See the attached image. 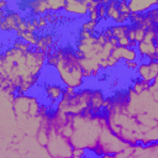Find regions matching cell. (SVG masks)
<instances>
[{
	"instance_id": "6da1fadb",
	"label": "cell",
	"mask_w": 158,
	"mask_h": 158,
	"mask_svg": "<svg viewBox=\"0 0 158 158\" xmlns=\"http://www.w3.org/2000/svg\"><path fill=\"white\" fill-rule=\"evenodd\" d=\"M107 123L106 115L94 116L90 109L79 115H70L72 136L69 138L73 148L94 152L98 147L99 138L104 125Z\"/></svg>"
},
{
	"instance_id": "7a4b0ae2",
	"label": "cell",
	"mask_w": 158,
	"mask_h": 158,
	"mask_svg": "<svg viewBox=\"0 0 158 158\" xmlns=\"http://www.w3.org/2000/svg\"><path fill=\"white\" fill-rule=\"evenodd\" d=\"M46 63L54 67L60 81L65 86L79 89L84 84L83 68L80 65L79 58L74 54V51L59 48L47 54Z\"/></svg>"
},
{
	"instance_id": "3957f363",
	"label": "cell",
	"mask_w": 158,
	"mask_h": 158,
	"mask_svg": "<svg viewBox=\"0 0 158 158\" xmlns=\"http://www.w3.org/2000/svg\"><path fill=\"white\" fill-rule=\"evenodd\" d=\"M93 90L91 89H81L74 96H69L63 93L62 99L57 104V110L64 112L67 115H79L85 110L90 109Z\"/></svg>"
},
{
	"instance_id": "277c9868",
	"label": "cell",
	"mask_w": 158,
	"mask_h": 158,
	"mask_svg": "<svg viewBox=\"0 0 158 158\" xmlns=\"http://www.w3.org/2000/svg\"><path fill=\"white\" fill-rule=\"evenodd\" d=\"M44 148L49 158H73L74 148L69 138L51 126L48 127V142Z\"/></svg>"
},
{
	"instance_id": "5b68a950",
	"label": "cell",
	"mask_w": 158,
	"mask_h": 158,
	"mask_svg": "<svg viewBox=\"0 0 158 158\" xmlns=\"http://www.w3.org/2000/svg\"><path fill=\"white\" fill-rule=\"evenodd\" d=\"M130 144H127L126 142L121 141L117 136H115L111 130L109 128V125L105 123L99 138V143L96 149L94 151V154L96 157H102L105 154H111L115 156L122 151H125L126 148H128Z\"/></svg>"
},
{
	"instance_id": "8992f818",
	"label": "cell",
	"mask_w": 158,
	"mask_h": 158,
	"mask_svg": "<svg viewBox=\"0 0 158 158\" xmlns=\"http://www.w3.org/2000/svg\"><path fill=\"white\" fill-rule=\"evenodd\" d=\"M128 158H158V142L147 146H132V151Z\"/></svg>"
},
{
	"instance_id": "52a82bcc",
	"label": "cell",
	"mask_w": 158,
	"mask_h": 158,
	"mask_svg": "<svg viewBox=\"0 0 158 158\" xmlns=\"http://www.w3.org/2000/svg\"><path fill=\"white\" fill-rule=\"evenodd\" d=\"M25 19L21 17V15L17 11H7L6 17L1 21V31L2 32H12L17 30V26L23 21Z\"/></svg>"
},
{
	"instance_id": "ba28073f",
	"label": "cell",
	"mask_w": 158,
	"mask_h": 158,
	"mask_svg": "<svg viewBox=\"0 0 158 158\" xmlns=\"http://www.w3.org/2000/svg\"><path fill=\"white\" fill-rule=\"evenodd\" d=\"M111 57H114L116 60H128L135 62L138 58V52L136 48H128V47H115L111 52Z\"/></svg>"
},
{
	"instance_id": "9c48e42d",
	"label": "cell",
	"mask_w": 158,
	"mask_h": 158,
	"mask_svg": "<svg viewBox=\"0 0 158 158\" xmlns=\"http://www.w3.org/2000/svg\"><path fill=\"white\" fill-rule=\"evenodd\" d=\"M136 49L138 52V56H141L142 58H148L149 60H158V56L156 54L154 40L143 38V41L137 44Z\"/></svg>"
},
{
	"instance_id": "30bf717a",
	"label": "cell",
	"mask_w": 158,
	"mask_h": 158,
	"mask_svg": "<svg viewBox=\"0 0 158 158\" xmlns=\"http://www.w3.org/2000/svg\"><path fill=\"white\" fill-rule=\"evenodd\" d=\"M131 14H146L154 6H158V0H132L127 1Z\"/></svg>"
},
{
	"instance_id": "8fae6325",
	"label": "cell",
	"mask_w": 158,
	"mask_h": 158,
	"mask_svg": "<svg viewBox=\"0 0 158 158\" xmlns=\"http://www.w3.org/2000/svg\"><path fill=\"white\" fill-rule=\"evenodd\" d=\"M64 11L72 15H77V16H85L89 14V4L88 1L69 0V1H65Z\"/></svg>"
},
{
	"instance_id": "7c38bea8",
	"label": "cell",
	"mask_w": 158,
	"mask_h": 158,
	"mask_svg": "<svg viewBox=\"0 0 158 158\" xmlns=\"http://www.w3.org/2000/svg\"><path fill=\"white\" fill-rule=\"evenodd\" d=\"M105 96L101 93V90L95 89L93 90V95H91V100H90V111L94 116L100 115L102 106H104V101H105Z\"/></svg>"
},
{
	"instance_id": "4fadbf2b",
	"label": "cell",
	"mask_w": 158,
	"mask_h": 158,
	"mask_svg": "<svg viewBox=\"0 0 158 158\" xmlns=\"http://www.w3.org/2000/svg\"><path fill=\"white\" fill-rule=\"evenodd\" d=\"M44 93H46V96L49 100L56 102V101H59L62 99L63 93H64V88H62L58 84H48L44 88Z\"/></svg>"
},
{
	"instance_id": "5bb4252c",
	"label": "cell",
	"mask_w": 158,
	"mask_h": 158,
	"mask_svg": "<svg viewBox=\"0 0 158 158\" xmlns=\"http://www.w3.org/2000/svg\"><path fill=\"white\" fill-rule=\"evenodd\" d=\"M27 6L31 9V12L33 15H37V16H44L46 14L51 12L49 6H48V1H42V0L32 1V2H28Z\"/></svg>"
},
{
	"instance_id": "9a60e30c",
	"label": "cell",
	"mask_w": 158,
	"mask_h": 158,
	"mask_svg": "<svg viewBox=\"0 0 158 158\" xmlns=\"http://www.w3.org/2000/svg\"><path fill=\"white\" fill-rule=\"evenodd\" d=\"M136 72H137V75L139 77V79L143 80L144 83L151 84V83L153 81L152 74H151V68H149L148 62H142V63H139V65H138V68L136 69Z\"/></svg>"
},
{
	"instance_id": "2e32d148",
	"label": "cell",
	"mask_w": 158,
	"mask_h": 158,
	"mask_svg": "<svg viewBox=\"0 0 158 158\" xmlns=\"http://www.w3.org/2000/svg\"><path fill=\"white\" fill-rule=\"evenodd\" d=\"M158 142V125L152 127V128H148L144 135H143V138L139 144H143V146H147V144H151V143H156Z\"/></svg>"
},
{
	"instance_id": "e0dca14e",
	"label": "cell",
	"mask_w": 158,
	"mask_h": 158,
	"mask_svg": "<svg viewBox=\"0 0 158 158\" xmlns=\"http://www.w3.org/2000/svg\"><path fill=\"white\" fill-rule=\"evenodd\" d=\"M136 120L141 126L147 127V128H152V127L158 125V120L152 117L149 114H139L136 116Z\"/></svg>"
},
{
	"instance_id": "ac0fdd59",
	"label": "cell",
	"mask_w": 158,
	"mask_h": 158,
	"mask_svg": "<svg viewBox=\"0 0 158 158\" xmlns=\"http://www.w3.org/2000/svg\"><path fill=\"white\" fill-rule=\"evenodd\" d=\"M120 17V11L117 9V1H109L106 4V19H110L115 23Z\"/></svg>"
},
{
	"instance_id": "d6986e66",
	"label": "cell",
	"mask_w": 158,
	"mask_h": 158,
	"mask_svg": "<svg viewBox=\"0 0 158 158\" xmlns=\"http://www.w3.org/2000/svg\"><path fill=\"white\" fill-rule=\"evenodd\" d=\"M52 43H53V37L51 35H43V36L38 37V42L36 44V48L38 51L48 54L47 52H48V49H49V47H51Z\"/></svg>"
},
{
	"instance_id": "ffe728a7",
	"label": "cell",
	"mask_w": 158,
	"mask_h": 158,
	"mask_svg": "<svg viewBox=\"0 0 158 158\" xmlns=\"http://www.w3.org/2000/svg\"><path fill=\"white\" fill-rule=\"evenodd\" d=\"M130 27H131V25H114V26H110V28L112 31V36L117 40L127 36V32H128Z\"/></svg>"
},
{
	"instance_id": "44dd1931",
	"label": "cell",
	"mask_w": 158,
	"mask_h": 158,
	"mask_svg": "<svg viewBox=\"0 0 158 158\" xmlns=\"http://www.w3.org/2000/svg\"><path fill=\"white\" fill-rule=\"evenodd\" d=\"M148 86H149V84H147V83H144L143 80H141V79H137L135 83H133V85H132V90L136 93V94H141V93H143V91H146V90H148Z\"/></svg>"
},
{
	"instance_id": "7402d4cb",
	"label": "cell",
	"mask_w": 158,
	"mask_h": 158,
	"mask_svg": "<svg viewBox=\"0 0 158 158\" xmlns=\"http://www.w3.org/2000/svg\"><path fill=\"white\" fill-rule=\"evenodd\" d=\"M48 6H49V11L51 12H57L58 10H64L65 6V1H48Z\"/></svg>"
},
{
	"instance_id": "603a6c76",
	"label": "cell",
	"mask_w": 158,
	"mask_h": 158,
	"mask_svg": "<svg viewBox=\"0 0 158 158\" xmlns=\"http://www.w3.org/2000/svg\"><path fill=\"white\" fill-rule=\"evenodd\" d=\"M98 25H99V21H90V20H88V21H85L81 25V30L88 31V32H91L94 35L95 33V28L98 27Z\"/></svg>"
},
{
	"instance_id": "cb8c5ba5",
	"label": "cell",
	"mask_w": 158,
	"mask_h": 158,
	"mask_svg": "<svg viewBox=\"0 0 158 158\" xmlns=\"http://www.w3.org/2000/svg\"><path fill=\"white\" fill-rule=\"evenodd\" d=\"M133 28H135V42L138 44L139 42L143 41L144 35H146V30L139 27V26H133Z\"/></svg>"
},
{
	"instance_id": "d4e9b609",
	"label": "cell",
	"mask_w": 158,
	"mask_h": 158,
	"mask_svg": "<svg viewBox=\"0 0 158 158\" xmlns=\"http://www.w3.org/2000/svg\"><path fill=\"white\" fill-rule=\"evenodd\" d=\"M146 15L152 20V22L154 23V26L158 25V6H154L153 9H151L148 12H146Z\"/></svg>"
},
{
	"instance_id": "484cf974",
	"label": "cell",
	"mask_w": 158,
	"mask_h": 158,
	"mask_svg": "<svg viewBox=\"0 0 158 158\" xmlns=\"http://www.w3.org/2000/svg\"><path fill=\"white\" fill-rule=\"evenodd\" d=\"M117 9L120 14H131L127 1H117Z\"/></svg>"
},
{
	"instance_id": "4316f807",
	"label": "cell",
	"mask_w": 158,
	"mask_h": 158,
	"mask_svg": "<svg viewBox=\"0 0 158 158\" xmlns=\"http://www.w3.org/2000/svg\"><path fill=\"white\" fill-rule=\"evenodd\" d=\"M123 64H125V65H126L128 69H131V70L137 69V68H138V65H139L138 60H135V62H128V60H125V62H123Z\"/></svg>"
},
{
	"instance_id": "83f0119b",
	"label": "cell",
	"mask_w": 158,
	"mask_h": 158,
	"mask_svg": "<svg viewBox=\"0 0 158 158\" xmlns=\"http://www.w3.org/2000/svg\"><path fill=\"white\" fill-rule=\"evenodd\" d=\"M130 40L127 38V36H125V37H122V38H118V46L120 47H128L130 46Z\"/></svg>"
},
{
	"instance_id": "f1b7e54d",
	"label": "cell",
	"mask_w": 158,
	"mask_h": 158,
	"mask_svg": "<svg viewBox=\"0 0 158 158\" xmlns=\"http://www.w3.org/2000/svg\"><path fill=\"white\" fill-rule=\"evenodd\" d=\"M117 63H118V60H116L114 57H111V56H110V57L107 58V65H109V68H112V67H114V65H116Z\"/></svg>"
},
{
	"instance_id": "f546056e",
	"label": "cell",
	"mask_w": 158,
	"mask_h": 158,
	"mask_svg": "<svg viewBox=\"0 0 158 158\" xmlns=\"http://www.w3.org/2000/svg\"><path fill=\"white\" fill-rule=\"evenodd\" d=\"M152 95H153L154 101H156V102H158V90H157V91H154V93H152Z\"/></svg>"
},
{
	"instance_id": "4dcf8cb0",
	"label": "cell",
	"mask_w": 158,
	"mask_h": 158,
	"mask_svg": "<svg viewBox=\"0 0 158 158\" xmlns=\"http://www.w3.org/2000/svg\"><path fill=\"white\" fill-rule=\"evenodd\" d=\"M154 46H156V54L158 56V38L154 40Z\"/></svg>"
},
{
	"instance_id": "1f68e13d",
	"label": "cell",
	"mask_w": 158,
	"mask_h": 158,
	"mask_svg": "<svg viewBox=\"0 0 158 158\" xmlns=\"http://www.w3.org/2000/svg\"><path fill=\"white\" fill-rule=\"evenodd\" d=\"M154 31H156V36H157V38H158V25L154 27Z\"/></svg>"
}]
</instances>
